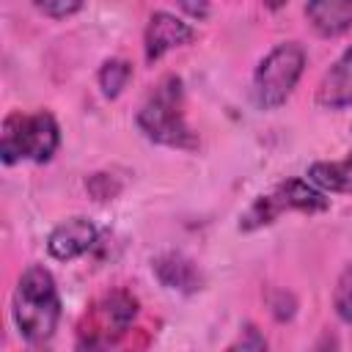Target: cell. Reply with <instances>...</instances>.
Returning <instances> with one entry per match:
<instances>
[{
	"label": "cell",
	"instance_id": "obj_9",
	"mask_svg": "<svg viewBox=\"0 0 352 352\" xmlns=\"http://www.w3.org/2000/svg\"><path fill=\"white\" fill-rule=\"evenodd\" d=\"M305 16L319 36L336 38L352 28V0H305Z\"/></svg>",
	"mask_w": 352,
	"mask_h": 352
},
{
	"label": "cell",
	"instance_id": "obj_10",
	"mask_svg": "<svg viewBox=\"0 0 352 352\" xmlns=\"http://www.w3.org/2000/svg\"><path fill=\"white\" fill-rule=\"evenodd\" d=\"M151 270H154L157 280H160L165 289H170V292L192 294V292L201 289V272H198V267H195L190 258L179 256V253H165V256H160V258L151 264Z\"/></svg>",
	"mask_w": 352,
	"mask_h": 352
},
{
	"label": "cell",
	"instance_id": "obj_11",
	"mask_svg": "<svg viewBox=\"0 0 352 352\" xmlns=\"http://www.w3.org/2000/svg\"><path fill=\"white\" fill-rule=\"evenodd\" d=\"M138 316V300L126 292H113L107 294L102 302H99V319H102V333H104V341L110 344L116 336L126 333L129 324L135 322Z\"/></svg>",
	"mask_w": 352,
	"mask_h": 352
},
{
	"label": "cell",
	"instance_id": "obj_15",
	"mask_svg": "<svg viewBox=\"0 0 352 352\" xmlns=\"http://www.w3.org/2000/svg\"><path fill=\"white\" fill-rule=\"evenodd\" d=\"M85 187H88V192H91L96 201H110V198L118 195V190H121V184H118L110 173H94V176L85 182Z\"/></svg>",
	"mask_w": 352,
	"mask_h": 352
},
{
	"label": "cell",
	"instance_id": "obj_17",
	"mask_svg": "<svg viewBox=\"0 0 352 352\" xmlns=\"http://www.w3.org/2000/svg\"><path fill=\"white\" fill-rule=\"evenodd\" d=\"M228 349H245V352H261V349H267V338L261 336V330L256 327V324H245L242 327V333H239V338L228 346Z\"/></svg>",
	"mask_w": 352,
	"mask_h": 352
},
{
	"label": "cell",
	"instance_id": "obj_3",
	"mask_svg": "<svg viewBox=\"0 0 352 352\" xmlns=\"http://www.w3.org/2000/svg\"><path fill=\"white\" fill-rule=\"evenodd\" d=\"M58 143H60V129L52 113L47 110L30 116L11 113L3 121V132H0V160L6 165H14L19 160L50 162L52 154L58 151Z\"/></svg>",
	"mask_w": 352,
	"mask_h": 352
},
{
	"label": "cell",
	"instance_id": "obj_4",
	"mask_svg": "<svg viewBox=\"0 0 352 352\" xmlns=\"http://www.w3.org/2000/svg\"><path fill=\"white\" fill-rule=\"evenodd\" d=\"M305 69V50L297 41L272 47L253 72V99L261 110L280 107L297 88Z\"/></svg>",
	"mask_w": 352,
	"mask_h": 352
},
{
	"label": "cell",
	"instance_id": "obj_6",
	"mask_svg": "<svg viewBox=\"0 0 352 352\" xmlns=\"http://www.w3.org/2000/svg\"><path fill=\"white\" fill-rule=\"evenodd\" d=\"M195 38V28L184 19H179L176 14H168V11H154L148 25H146V33H143V50H146V60L148 63H157L165 52L176 50V47H184Z\"/></svg>",
	"mask_w": 352,
	"mask_h": 352
},
{
	"label": "cell",
	"instance_id": "obj_8",
	"mask_svg": "<svg viewBox=\"0 0 352 352\" xmlns=\"http://www.w3.org/2000/svg\"><path fill=\"white\" fill-rule=\"evenodd\" d=\"M316 102L327 110H344L352 104V47L322 77L316 88Z\"/></svg>",
	"mask_w": 352,
	"mask_h": 352
},
{
	"label": "cell",
	"instance_id": "obj_7",
	"mask_svg": "<svg viewBox=\"0 0 352 352\" xmlns=\"http://www.w3.org/2000/svg\"><path fill=\"white\" fill-rule=\"evenodd\" d=\"M96 242V226L85 217H69L58 223L47 236V250L58 261H72L88 253Z\"/></svg>",
	"mask_w": 352,
	"mask_h": 352
},
{
	"label": "cell",
	"instance_id": "obj_2",
	"mask_svg": "<svg viewBox=\"0 0 352 352\" xmlns=\"http://www.w3.org/2000/svg\"><path fill=\"white\" fill-rule=\"evenodd\" d=\"M138 126L148 140L162 146H173V148L198 146L195 132L184 121V91L179 77L170 74L157 85V91L138 110Z\"/></svg>",
	"mask_w": 352,
	"mask_h": 352
},
{
	"label": "cell",
	"instance_id": "obj_14",
	"mask_svg": "<svg viewBox=\"0 0 352 352\" xmlns=\"http://www.w3.org/2000/svg\"><path fill=\"white\" fill-rule=\"evenodd\" d=\"M333 305H336V314L341 322L352 324V264H346L336 280V289H333Z\"/></svg>",
	"mask_w": 352,
	"mask_h": 352
},
{
	"label": "cell",
	"instance_id": "obj_19",
	"mask_svg": "<svg viewBox=\"0 0 352 352\" xmlns=\"http://www.w3.org/2000/svg\"><path fill=\"white\" fill-rule=\"evenodd\" d=\"M176 3L192 19H206L209 16V0H176Z\"/></svg>",
	"mask_w": 352,
	"mask_h": 352
},
{
	"label": "cell",
	"instance_id": "obj_12",
	"mask_svg": "<svg viewBox=\"0 0 352 352\" xmlns=\"http://www.w3.org/2000/svg\"><path fill=\"white\" fill-rule=\"evenodd\" d=\"M308 182L324 192H352V154L338 162H314L308 168Z\"/></svg>",
	"mask_w": 352,
	"mask_h": 352
},
{
	"label": "cell",
	"instance_id": "obj_16",
	"mask_svg": "<svg viewBox=\"0 0 352 352\" xmlns=\"http://www.w3.org/2000/svg\"><path fill=\"white\" fill-rule=\"evenodd\" d=\"M38 11H44L52 19H66L82 8V0H33Z\"/></svg>",
	"mask_w": 352,
	"mask_h": 352
},
{
	"label": "cell",
	"instance_id": "obj_20",
	"mask_svg": "<svg viewBox=\"0 0 352 352\" xmlns=\"http://www.w3.org/2000/svg\"><path fill=\"white\" fill-rule=\"evenodd\" d=\"M264 6H267L270 11H278V8H283V6H286V0H264Z\"/></svg>",
	"mask_w": 352,
	"mask_h": 352
},
{
	"label": "cell",
	"instance_id": "obj_5",
	"mask_svg": "<svg viewBox=\"0 0 352 352\" xmlns=\"http://www.w3.org/2000/svg\"><path fill=\"white\" fill-rule=\"evenodd\" d=\"M330 206L324 190H319L314 182H302V179H286L280 182L272 192L258 195L245 214L239 217V231L250 234L258 231L270 223H275L283 212H324Z\"/></svg>",
	"mask_w": 352,
	"mask_h": 352
},
{
	"label": "cell",
	"instance_id": "obj_13",
	"mask_svg": "<svg viewBox=\"0 0 352 352\" xmlns=\"http://www.w3.org/2000/svg\"><path fill=\"white\" fill-rule=\"evenodd\" d=\"M129 77H132L129 60H124V58H110V60H104L102 69H99V88H102V94H104L107 99H116V96H121V91L126 88Z\"/></svg>",
	"mask_w": 352,
	"mask_h": 352
},
{
	"label": "cell",
	"instance_id": "obj_1",
	"mask_svg": "<svg viewBox=\"0 0 352 352\" xmlns=\"http://www.w3.org/2000/svg\"><path fill=\"white\" fill-rule=\"evenodd\" d=\"M11 305H14L11 308L14 322L25 341L41 344L52 338L60 319V297L50 270H44L41 264L28 267L16 280Z\"/></svg>",
	"mask_w": 352,
	"mask_h": 352
},
{
	"label": "cell",
	"instance_id": "obj_18",
	"mask_svg": "<svg viewBox=\"0 0 352 352\" xmlns=\"http://www.w3.org/2000/svg\"><path fill=\"white\" fill-rule=\"evenodd\" d=\"M278 300L272 302V314H275V319H292L294 316V297L292 294H286V292H278L275 294Z\"/></svg>",
	"mask_w": 352,
	"mask_h": 352
}]
</instances>
